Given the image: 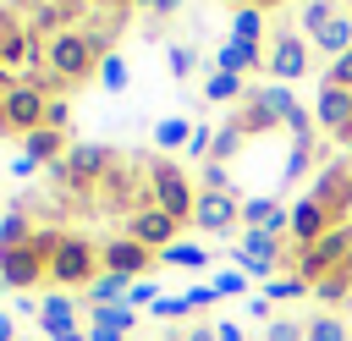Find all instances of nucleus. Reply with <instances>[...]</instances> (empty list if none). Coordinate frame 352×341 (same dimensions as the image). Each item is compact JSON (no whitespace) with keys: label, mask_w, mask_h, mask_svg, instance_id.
I'll return each instance as SVG.
<instances>
[{"label":"nucleus","mask_w":352,"mask_h":341,"mask_svg":"<svg viewBox=\"0 0 352 341\" xmlns=\"http://www.w3.org/2000/svg\"><path fill=\"white\" fill-rule=\"evenodd\" d=\"M242 138H248V132H242L236 121H226V126L214 132V154H209V160H220V165H231V154L242 148Z\"/></svg>","instance_id":"obj_31"},{"label":"nucleus","mask_w":352,"mask_h":341,"mask_svg":"<svg viewBox=\"0 0 352 341\" xmlns=\"http://www.w3.org/2000/svg\"><path fill=\"white\" fill-rule=\"evenodd\" d=\"M308 154H314V143H292V148H286V160H280V176H286V182H297V176L308 170Z\"/></svg>","instance_id":"obj_33"},{"label":"nucleus","mask_w":352,"mask_h":341,"mask_svg":"<svg viewBox=\"0 0 352 341\" xmlns=\"http://www.w3.org/2000/svg\"><path fill=\"white\" fill-rule=\"evenodd\" d=\"M214 341H242V324H231V319H220V324H214Z\"/></svg>","instance_id":"obj_47"},{"label":"nucleus","mask_w":352,"mask_h":341,"mask_svg":"<svg viewBox=\"0 0 352 341\" xmlns=\"http://www.w3.org/2000/svg\"><path fill=\"white\" fill-rule=\"evenodd\" d=\"M88 324H110V330L132 336L138 330V308L132 302H104V308H88Z\"/></svg>","instance_id":"obj_20"},{"label":"nucleus","mask_w":352,"mask_h":341,"mask_svg":"<svg viewBox=\"0 0 352 341\" xmlns=\"http://www.w3.org/2000/svg\"><path fill=\"white\" fill-rule=\"evenodd\" d=\"M44 275H50V253L38 248V236L22 242V248H0V286H11V292H33Z\"/></svg>","instance_id":"obj_5"},{"label":"nucleus","mask_w":352,"mask_h":341,"mask_svg":"<svg viewBox=\"0 0 352 341\" xmlns=\"http://www.w3.org/2000/svg\"><path fill=\"white\" fill-rule=\"evenodd\" d=\"M160 297H165V292H160V280H154V275H143V280H132V292H126V302H132V308H154Z\"/></svg>","instance_id":"obj_34"},{"label":"nucleus","mask_w":352,"mask_h":341,"mask_svg":"<svg viewBox=\"0 0 352 341\" xmlns=\"http://www.w3.org/2000/svg\"><path fill=\"white\" fill-rule=\"evenodd\" d=\"M44 126H55V132L66 126V104H60V99H50V116H44Z\"/></svg>","instance_id":"obj_46"},{"label":"nucleus","mask_w":352,"mask_h":341,"mask_svg":"<svg viewBox=\"0 0 352 341\" xmlns=\"http://www.w3.org/2000/svg\"><path fill=\"white\" fill-rule=\"evenodd\" d=\"M187 154L209 165V154H214V132H209V126H192V138H187Z\"/></svg>","instance_id":"obj_37"},{"label":"nucleus","mask_w":352,"mask_h":341,"mask_svg":"<svg viewBox=\"0 0 352 341\" xmlns=\"http://www.w3.org/2000/svg\"><path fill=\"white\" fill-rule=\"evenodd\" d=\"M330 226H336V220L324 214L319 198H297V204H292V242H297V248H314Z\"/></svg>","instance_id":"obj_15"},{"label":"nucleus","mask_w":352,"mask_h":341,"mask_svg":"<svg viewBox=\"0 0 352 341\" xmlns=\"http://www.w3.org/2000/svg\"><path fill=\"white\" fill-rule=\"evenodd\" d=\"M231 38H236V44H258V38H264V11H258V6H236Z\"/></svg>","instance_id":"obj_23"},{"label":"nucleus","mask_w":352,"mask_h":341,"mask_svg":"<svg viewBox=\"0 0 352 341\" xmlns=\"http://www.w3.org/2000/svg\"><path fill=\"white\" fill-rule=\"evenodd\" d=\"M94 275H99V248L60 231V242H55V253H50V280H55L60 292H82Z\"/></svg>","instance_id":"obj_2"},{"label":"nucleus","mask_w":352,"mask_h":341,"mask_svg":"<svg viewBox=\"0 0 352 341\" xmlns=\"http://www.w3.org/2000/svg\"><path fill=\"white\" fill-rule=\"evenodd\" d=\"M88 341H132V336H121V330H110V324H88Z\"/></svg>","instance_id":"obj_45"},{"label":"nucleus","mask_w":352,"mask_h":341,"mask_svg":"<svg viewBox=\"0 0 352 341\" xmlns=\"http://www.w3.org/2000/svg\"><path fill=\"white\" fill-rule=\"evenodd\" d=\"M22 154H33L38 165H60V160H66V132L38 126V132H28V138H22Z\"/></svg>","instance_id":"obj_17"},{"label":"nucleus","mask_w":352,"mask_h":341,"mask_svg":"<svg viewBox=\"0 0 352 341\" xmlns=\"http://www.w3.org/2000/svg\"><path fill=\"white\" fill-rule=\"evenodd\" d=\"M66 330H77V297L72 292H50L38 302V336L44 341H60Z\"/></svg>","instance_id":"obj_13"},{"label":"nucleus","mask_w":352,"mask_h":341,"mask_svg":"<svg viewBox=\"0 0 352 341\" xmlns=\"http://www.w3.org/2000/svg\"><path fill=\"white\" fill-rule=\"evenodd\" d=\"M0 341H16V319L11 314H0Z\"/></svg>","instance_id":"obj_49"},{"label":"nucleus","mask_w":352,"mask_h":341,"mask_svg":"<svg viewBox=\"0 0 352 341\" xmlns=\"http://www.w3.org/2000/svg\"><path fill=\"white\" fill-rule=\"evenodd\" d=\"M242 226H253V231H270V236H292V209L280 204V198H242Z\"/></svg>","instance_id":"obj_14"},{"label":"nucleus","mask_w":352,"mask_h":341,"mask_svg":"<svg viewBox=\"0 0 352 341\" xmlns=\"http://www.w3.org/2000/svg\"><path fill=\"white\" fill-rule=\"evenodd\" d=\"M160 341H176V336H160Z\"/></svg>","instance_id":"obj_51"},{"label":"nucleus","mask_w":352,"mask_h":341,"mask_svg":"<svg viewBox=\"0 0 352 341\" xmlns=\"http://www.w3.org/2000/svg\"><path fill=\"white\" fill-rule=\"evenodd\" d=\"M94 77H99V88H104V94H126V60H121V55H104Z\"/></svg>","instance_id":"obj_26"},{"label":"nucleus","mask_w":352,"mask_h":341,"mask_svg":"<svg viewBox=\"0 0 352 341\" xmlns=\"http://www.w3.org/2000/svg\"><path fill=\"white\" fill-rule=\"evenodd\" d=\"M126 292H132V280H126V275L99 270V275L82 286V302H88V308H104V302H126Z\"/></svg>","instance_id":"obj_18"},{"label":"nucleus","mask_w":352,"mask_h":341,"mask_svg":"<svg viewBox=\"0 0 352 341\" xmlns=\"http://www.w3.org/2000/svg\"><path fill=\"white\" fill-rule=\"evenodd\" d=\"M187 341H214V324H192V330H187Z\"/></svg>","instance_id":"obj_48"},{"label":"nucleus","mask_w":352,"mask_h":341,"mask_svg":"<svg viewBox=\"0 0 352 341\" xmlns=\"http://www.w3.org/2000/svg\"><path fill=\"white\" fill-rule=\"evenodd\" d=\"M187 302H192V314H198V308L220 302V292H214V286H192V292H187Z\"/></svg>","instance_id":"obj_43"},{"label":"nucleus","mask_w":352,"mask_h":341,"mask_svg":"<svg viewBox=\"0 0 352 341\" xmlns=\"http://www.w3.org/2000/svg\"><path fill=\"white\" fill-rule=\"evenodd\" d=\"M336 16H341V6H336V0H308V6H302V28H308V38H319Z\"/></svg>","instance_id":"obj_25"},{"label":"nucleus","mask_w":352,"mask_h":341,"mask_svg":"<svg viewBox=\"0 0 352 341\" xmlns=\"http://www.w3.org/2000/svg\"><path fill=\"white\" fill-rule=\"evenodd\" d=\"M104 55H116V50H110V33H99V28H66V33H55V38L44 44V72H50L44 94L94 77Z\"/></svg>","instance_id":"obj_1"},{"label":"nucleus","mask_w":352,"mask_h":341,"mask_svg":"<svg viewBox=\"0 0 352 341\" xmlns=\"http://www.w3.org/2000/svg\"><path fill=\"white\" fill-rule=\"evenodd\" d=\"M346 6H352V0H346Z\"/></svg>","instance_id":"obj_52"},{"label":"nucleus","mask_w":352,"mask_h":341,"mask_svg":"<svg viewBox=\"0 0 352 341\" xmlns=\"http://www.w3.org/2000/svg\"><path fill=\"white\" fill-rule=\"evenodd\" d=\"M44 116H50V94H44V82H16V88H6L0 94V132H38L44 126Z\"/></svg>","instance_id":"obj_4"},{"label":"nucleus","mask_w":352,"mask_h":341,"mask_svg":"<svg viewBox=\"0 0 352 341\" xmlns=\"http://www.w3.org/2000/svg\"><path fill=\"white\" fill-rule=\"evenodd\" d=\"M198 192H236V182H231V165H220V160H209V165H198Z\"/></svg>","instance_id":"obj_27"},{"label":"nucleus","mask_w":352,"mask_h":341,"mask_svg":"<svg viewBox=\"0 0 352 341\" xmlns=\"http://www.w3.org/2000/svg\"><path fill=\"white\" fill-rule=\"evenodd\" d=\"M214 72H236V77L264 72V50H258V44H236V38H226V44L214 50Z\"/></svg>","instance_id":"obj_16"},{"label":"nucleus","mask_w":352,"mask_h":341,"mask_svg":"<svg viewBox=\"0 0 352 341\" xmlns=\"http://www.w3.org/2000/svg\"><path fill=\"white\" fill-rule=\"evenodd\" d=\"M308 198H319L324 214H330L336 226H346V220H352V170H346V165H330V170L314 182Z\"/></svg>","instance_id":"obj_11"},{"label":"nucleus","mask_w":352,"mask_h":341,"mask_svg":"<svg viewBox=\"0 0 352 341\" xmlns=\"http://www.w3.org/2000/svg\"><path fill=\"white\" fill-rule=\"evenodd\" d=\"M264 341H308V324H297V319H275V324H264Z\"/></svg>","instance_id":"obj_36"},{"label":"nucleus","mask_w":352,"mask_h":341,"mask_svg":"<svg viewBox=\"0 0 352 341\" xmlns=\"http://www.w3.org/2000/svg\"><path fill=\"white\" fill-rule=\"evenodd\" d=\"M22 242H33V226H28V214H0V248H22Z\"/></svg>","instance_id":"obj_29"},{"label":"nucleus","mask_w":352,"mask_h":341,"mask_svg":"<svg viewBox=\"0 0 352 341\" xmlns=\"http://www.w3.org/2000/svg\"><path fill=\"white\" fill-rule=\"evenodd\" d=\"M314 126H324L330 138H352V88H336V82H324L319 88V99H314Z\"/></svg>","instance_id":"obj_9"},{"label":"nucleus","mask_w":352,"mask_h":341,"mask_svg":"<svg viewBox=\"0 0 352 341\" xmlns=\"http://www.w3.org/2000/svg\"><path fill=\"white\" fill-rule=\"evenodd\" d=\"M165 60H170V77L182 82V77H192V66H198V50H192V44H170V50H165Z\"/></svg>","instance_id":"obj_32"},{"label":"nucleus","mask_w":352,"mask_h":341,"mask_svg":"<svg viewBox=\"0 0 352 341\" xmlns=\"http://www.w3.org/2000/svg\"><path fill=\"white\" fill-rule=\"evenodd\" d=\"M138 6H143L154 22H165V16H176V11H182V0H138Z\"/></svg>","instance_id":"obj_41"},{"label":"nucleus","mask_w":352,"mask_h":341,"mask_svg":"<svg viewBox=\"0 0 352 341\" xmlns=\"http://www.w3.org/2000/svg\"><path fill=\"white\" fill-rule=\"evenodd\" d=\"M148 314H154V319H187V314H192V302H187V292H176V297H160Z\"/></svg>","instance_id":"obj_35"},{"label":"nucleus","mask_w":352,"mask_h":341,"mask_svg":"<svg viewBox=\"0 0 352 341\" xmlns=\"http://www.w3.org/2000/svg\"><path fill=\"white\" fill-rule=\"evenodd\" d=\"M308 341H346V319H336L330 308L308 319Z\"/></svg>","instance_id":"obj_30"},{"label":"nucleus","mask_w":352,"mask_h":341,"mask_svg":"<svg viewBox=\"0 0 352 341\" xmlns=\"http://www.w3.org/2000/svg\"><path fill=\"white\" fill-rule=\"evenodd\" d=\"M264 72H270L275 82L302 77V72H308V38H297V33H275L270 50H264Z\"/></svg>","instance_id":"obj_10"},{"label":"nucleus","mask_w":352,"mask_h":341,"mask_svg":"<svg viewBox=\"0 0 352 341\" xmlns=\"http://www.w3.org/2000/svg\"><path fill=\"white\" fill-rule=\"evenodd\" d=\"M187 138H192V121L187 116H165V121H154V148H187Z\"/></svg>","instance_id":"obj_21"},{"label":"nucleus","mask_w":352,"mask_h":341,"mask_svg":"<svg viewBox=\"0 0 352 341\" xmlns=\"http://www.w3.org/2000/svg\"><path fill=\"white\" fill-rule=\"evenodd\" d=\"M11 176H22V182L38 176V160H33V154H16V160H11Z\"/></svg>","instance_id":"obj_44"},{"label":"nucleus","mask_w":352,"mask_h":341,"mask_svg":"<svg viewBox=\"0 0 352 341\" xmlns=\"http://www.w3.org/2000/svg\"><path fill=\"white\" fill-rule=\"evenodd\" d=\"M110 165H116L110 148H99V143H77V148H66V160L50 165V170H55L60 182H77V187H82V182H104Z\"/></svg>","instance_id":"obj_7"},{"label":"nucleus","mask_w":352,"mask_h":341,"mask_svg":"<svg viewBox=\"0 0 352 341\" xmlns=\"http://www.w3.org/2000/svg\"><path fill=\"white\" fill-rule=\"evenodd\" d=\"M302 292H314L302 275H275V280H264V297H270V302H292V297H302Z\"/></svg>","instance_id":"obj_28"},{"label":"nucleus","mask_w":352,"mask_h":341,"mask_svg":"<svg viewBox=\"0 0 352 341\" xmlns=\"http://www.w3.org/2000/svg\"><path fill=\"white\" fill-rule=\"evenodd\" d=\"M209 286H214V292H220V297H236V292H242V286H248V275H242V270H236V264H231V270H220V275H214V280H209Z\"/></svg>","instance_id":"obj_38"},{"label":"nucleus","mask_w":352,"mask_h":341,"mask_svg":"<svg viewBox=\"0 0 352 341\" xmlns=\"http://www.w3.org/2000/svg\"><path fill=\"white\" fill-rule=\"evenodd\" d=\"M16 33H28V28L16 22V11H11V6H0V44H6V38H16Z\"/></svg>","instance_id":"obj_42"},{"label":"nucleus","mask_w":352,"mask_h":341,"mask_svg":"<svg viewBox=\"0 0 352 341\" xmlns=\"http://www.w3.org/2000/svg\"><path fill=\"white\" fill-rule=\"evenodd\" d=\"M314 44H319L330 60H336V55H346V50H352V11H341V16H336V22H330V28L314 38Z\"/></svg>","instance_id":"obj_22"},{"label":"nucleus","mask_w":352,"mask_h":341,"mask_svg":"<svg viewBox=\"0 0 352 341\" xmlns=\"http://www.w3.org/2000/svg\"><path fill=\"white\" fill-rule=\"evenodd\" d=\"M126 236H132V242H143L148 253H165V248L176 242V220H170L165 209L143 204V209H132V214H126Z\"/></svg>","instance_id":"obj_8"},{"label":"nucleus","mask_w":352,"mask_h":341,"mask_svg":"<svg viewBox=\"0 0 352 341\" xmlns=\"http://www.w3.org/2000/svg\"><path fill=\"white\" fill-rule=\"evenodd\" d=\"M160 264H170V270H204V264H209V253H204L198 242H182V236H176V242L160 253Z\"/></svg>","instance_id":"obj_24"},{"label":"nucleus","mask_w":352,"mask_h":341,"mask_svg":"<svg viewBox=\"0 0 352 341\" xmlns=\"http://www.w3.org/2000/svg\"><path fill=\"white\" fill-rule=\"evenodd\" d=\"M204 99L209 104H236V99H248V82L236 72H209L204 77Z\"/></svg>","instance_id":"obj_19"},{"label":"nucleus","mask_w":352,"mask_h":341,"mask_svg":"<svg viewBox=\"0 0 352 341\" xmlns=\"http://www.w3.org/2000/svg\"><path fill=\"white\" fill-rule=\"evenodd\" d=\"M154 264V253L143 248V242H132V236H116V242H104L99 248V270H110V275H126V280H143V270Z\"/></svg>","instance_id":"obj_12"},{"label":"nucleus","mask_w":352,"mask_h":341,"mask_svg":"<svg viewBox=\"0 0 352 341\" xmlns=\"http://www.w3.org/2000/svg\"><path fill=\"white\" fill-rule=\"evenodd\" d=\"M110 6H116V11H121V6H138V0H110Z\"/></svg>","instance_id":"obj_50"},{"label":"nucleus","mask_w":352,"mask_h":341,"mask_svg":"<svg viewBox=\"0 0 352 341\" xmlns=\"http://www.w3.org/2000/svg\"><path fill=\"white\" fill-rule=\"evenodd\" d=\"M148 192H154V209H165L176 226L192 220V209H198V192H192L187 170H176L170 160H154L148 165Z\"/></svg>","instance_id":"obj_3"},{"label":"nucleus","mask_w":352,"mask_h":341,"mask_svg":"<svg viewBox=\"0 0 352 341\" xmlns=\"http://www.w3.org/2000/svg\"><path fill=\"white\" fill-rule=\"evenodd\" d=\"M248 319H258V324H275V302H270V297L258 292V297L248 302Z\"/></svg>","instance_id":"obj_40"},{"label":"nucleus","mask_w":352,"mask_h":341,"mask_svg":"<svg viewBox=\"0 0 352 341\" xmlns=\"http://www.w3.org/2000/svg\"><path fill=\"white\" fill-rule=\"evenodd\" d=\"M192 226H198L204 236H231V231L242 226V198H236V192H198Z\"/></svg>","instance_id":"obj_6"},{"label":"nucleus","mask_w":352,"mask_h":341,"mask_svg":"<svg viewBox=\"0 0 352 341\" xmlns=\"http://www.w3.org/2000/svg\"><path fill=\"white\" fill-rule=\"evenodd\" d=\"M324 82H336V88H352V50H346V55H336V60L324 66Z\"/></svg>","instance_id":"obj_39"}]
</instances>
